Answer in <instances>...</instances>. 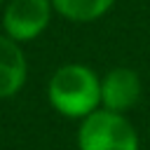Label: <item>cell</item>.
Segmentation results:
<instances>
[{"mask_svg":"<svg viewBox=\"0 0 150 150\" xmlns=\"http://www.w3.org/2000/svg\"><path fill=\"white\" fill-rule=\"evenodd\" d=\"M80 150H138L134 127L112 110H94L77 134Z\"/></svg>","mask_w":150,"mask_h":150,"instance_id":"2","label":"cell"},{"mask_svg":"<svg viewBox=\"0 0 150 150\" xmlns=\"http://www.w3.org/2000/svg\"><path fill=\"white\" fill-rule=\"evenodd\" d=\"M141 96V80L131 68H115L101 84V101L108 110H127Z\"/></svg>","mask_w":150,"mask_h":150,"instance_id":"4","label":"cell"},{"mask_svg":"<svg viewBox=\"0 0 150 150\" xmlns=\"http://www.w3.org/2000/svg\"><path fill=\"white\" fill-rule=\"evenodd\" d=\"M26 80V59L12 38L0 35V98L14 96Z\"/></svg>","mask_w":150,"mask_h":150,"instance_id":"5","label":"cell"},{"mask_svg":"<svg viewBox=\"0 0 150 150\" xmlns=\"http://www.w3.org/2000/svg\"><path fill=\"white\" fill-rule=\"evenodd\" d=\"M59 14L70 21H94L110 9L115 0H52Z\"/></svg>","mask_w":150,"mask_h":150,"instance_id":"6","label":"cell"},{"mask_svg":"<svg viewBox=\"0 0 150 150\" xmlns=\"http://www.w3.org/2000/svg\"><path fill=\"white\" fill-rule=\"evenodd\" d=\"M52 105L68 117H87L101 101V82L91 68L70 63L61 66L49 80Z\"/></svg>","mask_w":150,"mask_h":150,"instance_id":"1","label":"cell"},{"mask_svg":"<svg viewBox=\"0 0 150 150\" xmlns=\"http://www.w3.org/2000/svg\"><path fill=\"white\" fill-rule=\"evenodd\" d=\"M2 23L12 40H33L49 23V0H12Z\"/></svg>","mask_w":150,"mask_h":150,"instance_id":"3","label":"cell"}]
</instances>
